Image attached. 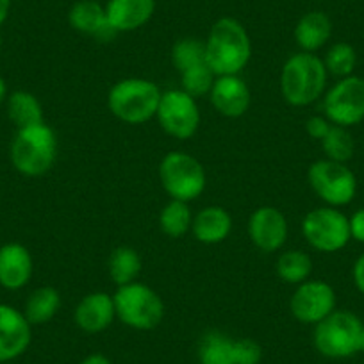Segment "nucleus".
Segmentation results:
<instances>
[{
	"instance_id": "11",
	"label": "nucleus",
	"mask_w": 364,
	"mask_h": 364,
	"mask_svg": "<svg viewBox=\"0 0 364 364\" xmlns=\"http://www.w3.org/2000/svg\"><path fill=\"white\" fill-rule=\"evenodd\" d=\"M161 129L175 139H190L200 127L197 99L182 90L164 91L156 114Z\"/></svg>"
},
{
	"instance_id": "17",
	"label": "nucleus",
	"mask_w": 364,
	"mask_h": 364,
	"mask_svg": "<svg viewBox=\"0 0 364 364\" xmlns=\"http://www.w3.org/2000/svg\"><path fill=\"white\" fill-rule=\"evenodd\" d=\"M33 255L20 243H6L0 247V286L8 291H18L29 284L33 277Z\"/></svg>"
},
{
	"instance_id": "23",
	"label": "nucleus",
	"mask_w": 364,
	"mask_h": 364,
	"mask_svg": "<svg viewBox=\"0 0 364 364\" xmlns=\"http://www.w3.org/2000/svg\"><path fill=\"white\" fill-rule=\"evenodd\" d=\"M61 309V295L52 286L34 289L27 299L23 314L29 320L31 325L48 323Z\"/></svg>"
},
{
	"instance_id": "5",
	"label": "nucleus",
	"mask_w": 364,
	"mask_h": 364,
	"mask_svg": "<svg viewBox=\"0 0 364 364\" xmlns=\"http://www.w3.org/2000/svg\"><path fill=\"white\" fill-rule=\"evenodd\" d=\"M159 181L173 200L188 202L200 197L208 184L204 166L191 154L173 150L161 159Z\"/></svg>"
},
{
	"instance_id": "8",
	"label": "nucleus",
	"mask_w": 364,
	"mask_h": 364,
	"mask_svg": "<svg viewBox=\"0 0 364 364\" xmlns=\"http://www.w3.org/2000/svg\"><path fill=\"white\" fill-rule=\"evenodd\" d=\"M307 181L325 205L345 208L355 198L357 177L346 163L331 159L314 161L307 170Z\"/></svg>"
},
{
	"instance_id": "15",
	"label": "nucleus",
	"mask_w": 364,
	"mask_h": 364,
	"mask_svg": "<svg viewBox=\"0 0 364 364\" xmlns=\"http://www.w3.org/2000/svg\"><path fill=\"white\" fill-rule=\"evenodd\" d=\"M213 107L225 118H240L252 104L250 87L240 75H220L209 93Z\"/></svg>"
},
{
	"instance_id": "26",
	"label": "nucleus",
	"mask_w": 364,
	"mask_h": 364,
	"mask_svg": "<svg viewBox=\"0 0 364 364\" xmlns=\"http://www.w3.org/2000/svg\"><path fill=\"white\" fill-rule=\"evenodd\" d=\"M191 223H193V215L188 202L173 200L171 198L159 215V227L163 234L170 237H181L191 230Z\"/></svg>"
},
{
	"instance_id": "31",
	"label": "nucleus",
	"mask_w": 364,
	"mask_h": 364,
	"mask_svg": "<svg viewBox=\"0 0 364 364\" xmlns=\"http://www.w3.org/2000/svg\"><path fill=\"white\" fill-rule=\"evenodd\" d=\"M215 79L216 75L213 73V70L209 68L208 63H205V65L193 66V68L181 73V90L186 91L188 95H191L193 99L208 97L209 93H211Z\"/></svg>"
},
{
	"instance_id": "24",
	"label": "nucleus",
	"mask_w": 364,
	"mask_h": 364,
	"mask_svg": "<svg viewBox=\"0 0 364 364\" xmlns=\"http://www.w3.org/2000/svg\"><path fill=\"white\" fill-rule=\"evenodd\" d=\"M107 266H109V277L120 288L136 282L141 273V257L132 247H118L111 254Z\"/></svg>"
},
{
	"instance_id": "13",
	"label": "nucleus",
	"mask_w": 364,
	"mask_h": 364,
	"mask_svg": "<svg viewBox=\"0 0 364 364\" xmlns=\"http://www.w3.org/2000/svg\"><path fill=\"white\" fill-rule=\"evenodd\" d=\"M247 230L250 241L259 250L272 254L284 247L289 225L281 209L273 205H262L250 215Z\"/></svg>"
},
{
	"instance_id": "18",
	"label": "nucleus",
	"mask_w": 364,
	"mask_h": 364,
	"mask_svg": "<svg viewBox=\"0 0 364 364\" xmlns=\"http://www.w3.org/2000/svg\"><path fill=\"white\" fill-rule=\"evenodd\" d=\"M156 13V0H109L107 22L114 33H132L150 22Z\"/></svg>"
},
{
	"instance_id": "33",
	"label": "nucleus",
	"mask_w": 364,
	"mask_h": 364,
	"mask_svg": "<svg viewBox=\"0 0 364 364\" xmlns=\"http://www.w3.org/2000/svg\"><path fill=\"white\" fill-rule=\"evenodd\" d=\"M331 127L332 124L325 117H311L309 120L306 122V132L311 138L318 139V141H321V139L328 134Z\"/></svg>"
},
{
	"instance_id": "35",
	"label": "nucleus",
	"mask_w": 364,
	"mask_h": 364,
	"mask_svg": "<svg viewBox=\"0 0 364 364\" xmlns=\"http://www.w3.org/2000/svg\"><path fill=\"white\" fill-rule=\"evenodd\" d=\"M352 279L357 291H359L360 295H364V254H360L359 257H357V261L353 262Z\"/></svg>"
},
{
	"instance_id": "21",
	"label": "nucleus",
	"mask_w": 364,
	"mask_h": 364,
	"mask_svg": "<svg viewBox=\"0 0 364 364\" xmlns=\"http://www.w3.org/2000/svg\"><path fill=\"white\" fill-rule=\"evenodd\" d=\"M332 36V22L323 11H309L296 22L295 41L302 52H318Z\"/></svg>"
},
{
	"instance_id": "2",
	"label": "nucleus",
	"mask_w": 364,
	"mask_h": 364,
	"mask_svg": "<svg viewBox=\"0 0 364 364\" xmlns=\"http://www.w3.org/2000/svg\"><path fill=\"white\" fill-rule=\"evenodd\" d=\"M328 72L320 55L296 52L286 59L281 72V91L286 102L306 107L321 99L327 90Z\"/></svg>"
},
{
	"instance_id": "3",
	"label": "nucleus",
	"mask_w": 364,
	"mask_h": 364,
	"mask_svg": "<svg viewBox=\"0 0 364 364\" xmlns=\"http://www.w3.org/2000/svg\"><path fill=\"white\" fill-rule=\"evenodd\" d=\"M58 157V136L45 122L31 127L16 129L9 149V159L15 170L26 177H41Z\"/></svg>"
},
{
	"instance_id": "12",
	"label": "nucleus",
	"mask_w": 364,
	"mask_h": 364,
	"mask_svg": "<svg viewBox=\"0 0 364 364\" xmlns=\"http://www.w3.org/2000/svg\"><path fill=\"white\" fill-rule=\"evenodd\" d=\"M336 291L325 281H306L296 286L289 300V311L300 323L316 325L336 311Z\"/></svg>"
},
{
	"instance_id": "40",
	"label": "nucleus",
	"mask_w": 364,
	"mask_h": 364,
	"mask_svg": "<svg viewBox=\"0 0 364 364\" xmlns=\"http://www.w3.org/2000/svg\"><path fill=\"white\" fill-rule=\"evenodd\" d=\"M0 364H15V363H13V360H9V363H0Z\"/></svg>"
},
{
	"instance_id": "37",
	"label": "nucleus",
	"mask_w": 364,
	"mask_h": 364,
	"mask_svg": "<svg viewBox=\"0 0 364 364\" xmlns=\"http://www.w3.org/2000/svg\"><path fill=\"white\" fill-rule=\"evenodd\" d=\"M11 11V0H0V26H4Z\"/></svg>"
},
{
	"instance_id": "10",
	"label": "nucleus",
	"mask_w": 364,
	"mask_h": 364,
	"mask_svg": "<svg viewBox=\"0 0 364 364\" xmlns=\"http://www.w3.org/2000/svg\"><path fill=\"white\" fill-rule=\"evenodd\" d=\"M323 117L332 125L353 127L364 120V79L348 75L338 79L323 97Z\"/></svg>"
},
{
	"instance_id": "41",
	"label": "nucleus",
	"mask_w": 364,
	"mask_h": 364,
	"mask_svg": "<svg viewBox=\"0 0 364 364\" xmlns=\"http://www.w3.org/2000/svg\"><path fill=\"white\" fill-rule=\"evenodd\" d=\"M0 50H2V38H0Z\"/></svg>"
},
{
	"instance_id": "6",
	"label": "nucleus",
	"mask_w": 364,
	"mask_h": 364,
	"mask_svg": "<svg viewBox=\"0 0 364 364\" xmlns=\"http://www.w3.org/2000/svg\"><path fill=\"white\" fill-rule=\"evenodd\" d=\"M113 300L118 320L134 331H152L164 318L161 296L150 286L138 281L120 286Z\"/></svg>"
},
{
	"instance_id": "38",
	"label": "nucleus",
	"mask_w": 364,
	"mask_h": 364,
	"mask_svg": "<svg viewBox=\"0 0 364 364\" xmlns=\"http://www.w3.org/2000/svg\"><path fill=\"white\" fill-rule=\"evenodd\" d=\"M8 100V84H6V80L0 77V106Z\"/></svg>"
},
{
	"instance_id": "32",
	"label": "nucleus",
	"mask_w": 364,
	"mask_h": 364,
	"mask_svg": "<svg viewBox=\"0 0 364 364\" xmlns=\"http://www.w3.org/2000/svg\"><path fill=\"white\" fill-rule=\"evenodd\" d=\"M262 348L254 339H234V364H259Z\"/></svg>"
},
{
	"instance_id": "29",
	"label": "nucleus",
	"mask_w": 364,
	"mask_h": 364,
	"mask_svg": "<svg viewBox=\"0 0 364 364\" xmlns=\"http://www.w3.org/2000/svg\"><path fill=\"white\" fill-rule=\"evenodd\" d=\"M320 143L325 152V159L338 161V163H348L355 152L353 136L350 134L348 129L339 125H332L328 134Z\"/></svg>"
},
{
	"instance_id": "39",
	"label": "nucleus",
	"mask_w": 364,
	"mask_h": 364,
	"mask_svg": "<svg viewBox=\"0 0 364 364\" xmlns=\"http://www.w3.org/2000/svg\"><path fill=\"white\" fill-rule=\"evenodd\" d=\"M359 352L364 353V323L363 328H360V339H359Z\"/></svg>"
},
{
	"instance_id": "9",
	"label": "nucleus",
	"mask_w": 364,
	"mask_h": 364,
	"mask_svg": "<svg viewBox=\"0 0 364 364\" xmlns=\"http://www.w3.org/2000/svg\"><path fill=\"white\" fill-rule=\"evenodd\" d=\"M302 234L307 245L323 254H334L350 243L348 216L338 208L321 205L304 216Z\"/></svg>"
},
{
	"instance_id": "25",
	"label": "nucleus",
	"mask_w": 364,
	"mask_h": 364,
	"mask_svg": "<svg viewBox=\"0 0 364 364\" xmlns=\"http://www.w3.org/2000/svg\"><path fill=\"white\" fill-rule=\"evenodd\" d=\"M275 272L279 279H282L288 284H302L309 281L313 273V259L302 250H288L279 255L275 262Z\"/></svg>"
},
{
	"instance_id": "34",
	"label": "nucleus",
	"mask_w": 364,
	"mask_h": 364,
	"mask_svg": "<svg viewBox=\"0 0 364 364\" xmlns=\"http://www.w3.org/2000/svg\"><path fill=\"white\" fill-rule=\"evenodd\" d=\"M350 223V236L355 240L357 243L364 245V208L357 209L352 216H348Z\"/></svg>"
},
{
	"instance_id": "14",
	"label": "nucleus",
	"mask_w": 364,
	"mask_h": 364,
	"mask_svg": "<svg viewBox=\"0 0 364 364\" xmlns=\"http://www.w3.org/2000/svg\"><path fill=\"white\" fill-rule=\"evenodd\" d=\"M31 327L23 311L0 304V363L15 360L27 352L33 339Z\"/></svg>"
},
{
	"instance_id": "36",
	"label": "nucleus",
	"mask_w": 364,
	"mask_h": 364,
	"mask_svg": "<svg viewBox=\"0 0 364 364\" xmlns=\"http://www.w3.org/2000/svg\"><path fill=\"white\" fill-rule=\"evenodd\" d=\"M80 364H113V360L104 355V353H90Z\"/></svg>"
},
{
	"instance_id": "16",
	"label": "nucleus",
	"mask_w": 364,
	"mask_h": 364,
	"mask_svg": "<svg viewBox=\"0 0 364 364\" xmlns=\"http://www.w3.org/2000/svg\"><path fill=\"white\" fill-rule=\"evenodd\" d=\"M114 318H117L114 300L106 291L90 293L77 304L75 311H73L75 325L87 334L104 332L111 327Z\"/></svg>"
},
{
	"instance_id": "22",
	"label": "nucleus",
	"mask_w": 364,
	"mask_h": 364,
	"mask_svg": "<svg viewBox=\"0 0 364 364\" xmlns=\"http://www.w3.org/2000/svg\"><path fill=\"white\" fill-rule=\"evenodd\" d=\"M6 104H8L9 120L16 125V129L31 127L45 122L41 102L31 91H13L11 95H8Z\"/></svg>"
},
{
	"instance_id": "30",
	"label": "nucleus",
	"mask_w": 364,
	"mask_h": 364,
	"mask_svg": "<svg viewBox=\"0 0 364 364\" xmlns=\"http://www.w3.org/2000/svg\"><path fill=\"white\" fill-rule=\"evenodd\" d=\"M325 68L328 75H334L336 79L353 75V70L357 66V52L346 41H338L327 50L323 58Z\"/></svg>"
},
{
	"instance_id": "19",
	"label": "nucleus",
	"mask_w": 364,
	"mask_h": 364,
	"mask_svg": "<svg viewBox=\"0 0 364 364\" xmlns=\"http://www.w3.org/2000/svg\"><path fill=\"white\" fill-rule=\"evenodd\" d=\"M68 22L77 33L95 38L100 41H109L117 36L107 22L106 6L97 0H79L70 8Z\"/></svg>"
},
{
	"instance_id": "1",
	"label": "nucleus",
	"mask_w": 364,
	"mask_h": 364,
	"mask_svg": "<svg viewBox=\"0 0 364 364\" xmlns=\"http://www.w3.org/2000/svg\"><path fill=\"white\" fill-rule=\"evenodd\" d=\"M252 41L240 20L223 16L213 23L205 40V59L216 77L240 75L250 63Z\"/></svg>"
},
{
	"instance_id": "7",
	"label": "nucleus",
	"mask_w": 364,
	"mask_h": 364,
	"mask_svg": "<svg viewBox=\"0 0 364 364\" xmlns=\"http://www.w3.org/2000/svg\"><path fill=\"white\" fill-rule=\"evenodd\" d=\"M363 321L350 311H338L314 325L313 341L318 352L328 359H346L359 352Z\"/></svg>"
},
{
	"instance_id": "4",
	"label": "nucleus",
	"mask_w": 364,
	"mask_h": 364,
	"mask_svg": "<svg viewBox=\"0 0 364 364\" xmlns=\"http://www.w3.org/2000/svg\"><path fill=\"white\" fill-rule=\"evenodd\" d=\"M163 91L152 80L141 77L122 79L109 90L107 107L118 120L131 125L156 118Z\"/></svg>"
},
{
	"instance_id": "27",
	"label": "nucleus",
	"mask_w": 364,
	"mask_h": 364,
	"mask_svg": "<svg viewBox=\"0 0 364 364\" xmlns=\"http://www.w3.org/2000/svg\"><path fill=\"white\" fill-rule=\"evenodd\" d=\"M200 364H234V339L222 332H208L198 348Z\"/></svg>"
},
{
	"instance_id": "28",
	"label": "nucleus",
	"mask_w": 364,
	"mask_h": 364,
	"mask_svg": "<svg viewBox=\"0 0 364 364\" xmlns=\"http://www.w3.org/2000/svg\"><path fill=\"white\" fill-rule=\"evenodd\" d=\"M171 63L181 75L193 66L205 65V41L197 38H181L171 47Z\"/></svg>"
},
{
	"instance_id": "20",
	"label": "nucleus",
	"mask_w": 364,
	"mask_h": 364,
	"mask_svg": "<svg viewBox=\"0 0 364 364\" xmlns=\"http://www.w3.org/2000/svg\"><path fill=\"white\" fill-rule=\"evenodd\" d=\"M191 230L200 243L218 245L229 237L232 230V218L222 205H208L193 216Z\"/></svg>"
}]
</instances>
